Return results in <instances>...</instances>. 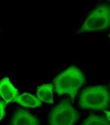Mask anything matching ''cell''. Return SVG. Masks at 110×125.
I'll return each instance as SVG.
<instances>
[{"mask_svg": "<svg viewBox=\"0 0 110 125\" xmlns=\"http://www.w3.org/2000/svg\"><path fill=\"white\" fill-rule=\"evenodd\" d=\"M85 82L86 79L82 71L77 67L72 66L55 78L54 91L60 95L68 94L73 103L78 90Z\"/></svg>", "mask_w": 110, "mask_h": 125, "instance_id": "6da1fadb", "label": "cell"}, {"mask_svg": "<svg viewBox=\"0 0 110 125\" xmlns=\"http://www.w3.org/2000/svg\"><path fill=\"white\" fill-rule=\"evenodd\" d=\"M110 94L103 85L89 87L81 94L79 105L83 109L103 110L107 108L110 101Z\"/></svg>", "mask_w": 110, "mask_h": 125, "instance_id": "7a4b0ae2", "label": "cell"}, {"mask_svg": "<svg viewBox=\"0 0 110 125\" xmlns=\"http://www.w3.org/2000/svg\"><path fill=\"white\" fill-rule=\"evenodd\" d=\"M110 25V5L102 3L92 10L76 33L103 30Z\"/></svg>", "mask_w": 110, "mask_h": 125, "instance_id": "3957f363", "label": "cell"}, {"mask_svg": "<svg viewBox=\"0 0 110 125\" xmlns=\"http://www.w3.org/2000/svg\"><path fill=\"white\" fill-rule=\"evenodd\" d=\"M79 114L69 101L64 100L53 109L48 118L49 125H75Z\"/></svg>", "mask_w": 110, "mask_h": 125, "instance_id": "277c9868", "label": "cell"}, {"mask_svg": "<svg viewBox=\"0 0 110 125\" xmlns=\"http://www.w3.org/2000/svg\"><path fill=\"white\" fill-rule=\"evenodd\" d=\"M10 125H39V123L35 116L20 109L15 113Z\"/></svg>", "mask_w": 110, "mask_h": 125, "instance_id": "5b68a950", "label": "cell"}, {"mask_svg": "<svg viewBox=\"0 0 110 125\" xmlns=\"http://www.w3.org/2000/svg\"><path fill=\"white\" fill-rule=\"evenodd\" d=\"M18 94V90L12 84L8 77H5L0 81V95L6 104L13 101Z\"/></svg>", "mask_w": 110, "mask_h": 125, "instance_id": "8992f818", "label": "cell"}, {"mask_svg": "<svg viewBox=\"0 0 110 125\" xmlns=\"http://www.w3.org/2000/svg\"><path fill=\"white\" fill-rule=\"evenodd\" d=\"M13 101L26 108H36L41 105V102L38 98L27 93L16 97Z\"/></svg>", "mask_w": 110, "mask_h": 125, "instance_id": "52a82bcc", "label": "cell"}, {"mask_svg": "<svg viewBox=\"0 0 110 125\" xmlns=\"http://www.w3.org/2000/svg\"><path fill=\"white\" fill-rule=\"evenodd\" d=\"M53 85L50 83L44 84L37 88V95L41 101L48 104L54 103L53 89Z\"/></svg>", "mask_w": 110, "mask_h": 125, "instance_id": "ba28073f", "label": "cell"}, {"mask_svg": "<svg viewBox=\"0 0 110 125\" xmlns=\"http://www.w3.org/2000/svg\"><path fill=\"white\" fill-rule=\"evenodd\" d=\"M81 125H110V122L103 117L92 114L89 115Z\"/></svg>", "mask_w": 110, "mask_h": 125, "instance_id": "9c48e42d", "label": "cell"}, {"mask_svg": "<svg viewBox=\"0 0 110 125\" xmlns=\"http://www.w3.org/2000/svg\"><path fill=\"white\" fill-rule=\"evenodd\" d=\"M6 103L4 101H0V121L3 119L6 114L5 108Z\"/></svg>", "mask_w": 110, "mask_h": 125, "instance_id": "30bf717a", "label": "cell"}, {"mask_svg": "<svg viewBox=\"0 0 110 125\" xmlns=\"http://www.w3.org/2000/svg\"><path fill=\"white\" fill-rule=\"evenodd\" d=\"M104 111L106 115L107 118H108V120L110 121V111Z\"/></svg>", "mask_w": 110, "mask_h": 125, "instance_id": "8fae6325", "label": "cell"}, {"mask_svg": "<svg viewBox=\"0 0 110 125\" xmlns=\"http://www.w3.org/2000/svg\"><path fill=\"white\" fill-rule=\"evenodd\" d=\"M109 36H110V35H109Z\"/></svg>", "mask_w": 110, "mask_h": 125, "instance_id": "7c38bea8", "label": "cell"}]
</instances>
